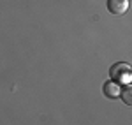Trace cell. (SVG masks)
<instances>
[{
	"mask_svg": "<svg viewBox=\"0 0 132 125\" xmlns=\"http://www.w3.org/2000/svg\"><path fill=\"white\" fill-rule=\"evenodd\" d=\"M109 76H111V81L118 85H129L132 79V71L130 65L125 62H118L114 63L111 69H109Z\"/></svg>",
	"mask_w": 132,
	"mask_h": 125,
	"instance_id": "cell-1",
	"label": "cell"
},
{
	"mask_svg": "<svg viewBox=\"0 0 132 125\" xmlns=\"http://www.w3.org/2000/svg\"><path fill=\"white\" fill-rule=\"evenodd\" d=\"M127 9H129L127 0H108V11L111 14H123Z\"/></svg>",
	"mask_w": 132,
	"mask_h": 125,
	"instance_id": "cell-2",
	"label": "cell"
},
{
	"mask_svg": "<svg viewBox=\"0 0 132 125\" xmlns=\"http://www.w3.org/2000/svg\"><path fill=\"white\" fill-rule=\"evenodd\" d=\"M120 99H122L127 106L132 104V88H130V85H125L123 88H120Z\"/></svg>",
	"mask_w": 132,
	"mask_h": 125,
	"instance_id": "cell-4",
	"label": "cell"
},
{
	"mask_svg": "<svg viewBox=\"0 0 132 125\" xmlns=\"http://www.w3.org/2000/svg\"><path fill=\"white\" fill-rule=\"evenodd\" d=\"M102 92L108 99H118L120 97V85L114 81H106L102 86Z\"/></svg>",
	"mask_w": 132,
	"mask_h": 125,
	"instance_id": "cell-3",
	"label": "cell"
}]
</instances>
